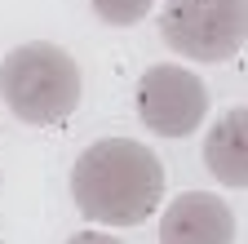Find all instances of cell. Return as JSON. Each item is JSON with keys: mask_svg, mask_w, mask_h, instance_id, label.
I'll use <instances>...</instances> for the list:
<instances>
[{"mask_svg": "<svg viewBox=\"0 0 248 244\" xmlns=\"http://www.w3.org/2000/svg\"><path fill=\"white\" fill-rule=\"evenodd\" d=\"M89 5L107 27H133L155 9V0H89Z\"/></svg>", "mask_w": 248, "mask_h": 244, "instance_id": "obj_7", "label": "cell"}, {"mask_svg": "<svg viewBox=\"0 0 248 244\" xmlns=\"http://www.w3.org/2000/svg\"><path fill=\"white\" fill-rule=\"evenodd\" d=\"M248 36V0H164L160 40L186 63H231Z\"/></svg>", "mask_w": 248, "mask_h": 244, "instance_id": "obj_3", "label": "cell"}, {"mask_svg": "<svg viewBox=\"0 0 248 244\" xmlns=\"http://www.w3.org/2000/svg\"><path fill=\"white\" fill-rule=\"evenodd\" d=\"M67 244H124V240H115L111 231H80V235H71Z\"/></svg>", "mask_w": 248, "mask_h": 244, "instance_id": "obj_8", "label": "cell"}, {"mask_svg": "<svg viewBox=\"0 0 248 244\" xmlns=\"http://www.w3.org/2000/svg\"><path fill=\"white\" fill-rule=\"evenodd\" d=\"M71 200L98 227H142L164 200V164L146 142L98 138L76 156Z\"/></svg>", "mask_w": 248, "mask_h": 244, "instance_id": "obj_1", "label": "cell"}, {"mask_svg": "<svg viewBox=\"0 0 248 244\" xmlns=\"http://www.w3.org/2000/svg\"><path fill=\"white\" fill-rule=\"evenodd\" d=\"M160 244H235V213L208 191H182L160 218Z\"/></svg>", "mask_w": 248, "mask_h": 244, "instance_id": "obj_5", "label": "cell"}, {"mask_svg": "<svg viewBox=\"0 0 248 244\" xmlns=\"http://www.w3.org/2000/svg\"><path fill=\"white\" fill-rule=\"evenodd\" d=\"M84 76L80 63L53 40H31L5 53L0 98L22 125H58L80 107Z\"/></svg>", "mask_w": 248, "mask_h": 244, "instance_id": "obj_2", "label": "cell"}, {"mask_svg": "<svg viewBox=\"0 0 248 244\" xmlns=\"http://www.w3.org/2000/svg\"><path fill=\"white\" fill-rule=\"evenodd\" d=\"M208 115V84L177 63L146 67L138 80V120L155 138H191Z\"/></svg>", "mask_w": 248, "mask_h": 244, "instance_id": "obj_4", "label": "cell"}, {"mask_svg": "<svg viewBox=\"0 0 248 244\" xmlns=\"http://www.w3.org/2000/svg\"><path fill=\"white\" fill-rule=\"evenodd\" d=\"M204 164L222 187H248V111L231 107L204 138Z\"/></svg>", "mask_w": 248, "mask_h": 244, "instance_id": "obj_6", "label": "cell"}]
</instances>
